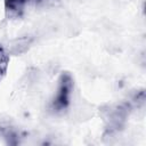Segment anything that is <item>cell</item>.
<instances>
[{
    "label": "cell",
    "instance_id": "obj_3",
    "mask_svg": "<svg viewBox=\"0 0 146 146\" xmlns=\"http://www.w3.org/2000/svg\"><path fill=\"white\" fill-rule=\"evenodd\" d=\"M34 42V36L31 34H26V35H22L18 36L14 40H11L8 46H7V51L9 55H14V56H19L25 54L30 47L32 46V43Z\"/></svg>",
    "mask_w": 146,
    "mask_h": 146
},
{
    "label": "cell",
    "instance_id": "obj_2",
    "mask_svg": "<svg viewBox=\"0 0 146 146\" xmlns=\"http://www.w3.org/2000/svg\"><path fill=\"white\" fill-rule=\"evenodd\" d=\"M130 103H120L114 106H111L106 112V122L110 131H119L125 123L127 117L131 111Z\"/></svg>",
    "mask_w": 146,
    "mask_h": 146
},
{
    "label": "cell",
    "instance_id": "obj_1",
    "mask_svg": "<svg viewBox=\"0 0 146 146\" xmlns=\"http://www.w3.org/2000/svg\"><path fill=\"white\" fill-rule=\"evenodd\" d=\"M72 90H73V80L71 75L68 74L60 75L58 80V87L56 94L49 103V111L54 114L64 113L70 105Z\"/></svg>",
    "mask_w": 146,
    "mask_h": 146
},
{
    "label": "cell",
    "instance_id": "obj_5",
    "mask_svg": "<svg viewBox=\"0 0 146 146\" xmlns=\"http://www.w3.org/2000/svg\"><path fill=\"white\" fill-rule=\"evenodd\" d=\"M133 105H136L137 107H140V106H143L144 105V103H145V92H144V90L141 89V90H139L135 96H133V98H132V102H131Z\"/></svg>",
    "mask_w": 146,
    "mask_h": 146
},
{
    "label": "cell",
    "instance_id": "obj_4",
    "mask_svg": "<svg viewBox=\"0 0 146 146\" xmlns=\"http://www.w3.org/2000/svg\"><path fill=\"white\" fill-rule=\"evenodd\" d=\"M30 0H5V10L9 18H19Z\"/></svg>",
    "mask_w": 146,
    "mask_h": 146
},
{
    "label": "cell",
    "instance_id": "obj_6",
    "mask_svg": "<svg viewBox=\"0 0 146 146\" xmlns=\"http://www.w3.org/2000/svg\"><path fill=\"white\" fill-rule=\"evenodd\" d=\"M6 72H7V70L0 66V80H1V79H2V76H3L5 74H6Z\"/></svg>",
    "mask_w": 146,
    "mask_h": 146
}]
</instances>
